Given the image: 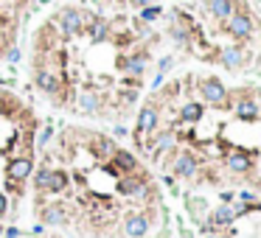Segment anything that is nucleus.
<instances>
[{"label": "nucleus", "mask_w": 261, "mask_h": 238, "mask_svg": "<svg viewBox=\"0 0 261 238\" xmlns=\"http://www.w3.org/2000/svg\"><path fill=\"white\" fill-rule=\"evenodd\" d=\"M225 31L236 42L250 40V36H253V17H250L247 12H239V8H236V12H233L230 17L225 20Z\"/></svg>", "instance_id": "f257e3e1"}, {"label": "nucleus", "mask_w": 261, "mask_h": 238, "mask_svg": "<svg viewBox=\"0 0 261 238\" xmlns=\"http://www.w3.org/2000/svg\"><path fill=\"white\" fill-rule=\"evenodd\" d=\"M85 22H87V14L82 12V8H62L59 12V31H62L68 40L71 36H79L82 31H85Z\"/></svg>", "instance_id": "f03ea898"}, {"label": "nucleus", "mask_w": 261, "mask_h": 238, "mask_svg": "<svg viewBox=\"0 0 261 238\" xmlns=\"http://www.w3.org/2000/svg\"><path fill=\"white\" fill-rule=\"evenodd\" d=\"M118 194L129 196V199H146L149 196V180L143 174H124L118 180Z\"/></svg>", "instance_id": "7ed1b4c3"}, {"label": "nucleus", "mask_w": 261, "mask_h": 238, "mask_svg": "<svg viewBox=\"0 0 261 238\" xmlns=\"http://www.w3.org/2000/svg\"><path fill=\"white\" fill-rule=\"evenodd\" d=\"M160 124V110L155 104H143V110L138 112V126H135V138H138V146H143V138L152 134Z\"/></svg>", "instance_id": "20e7f679"}, {"label": "nucleus", "mask_w": 261, "mask_h": 238, "mask_svg": "<svg viewBox=\"0 0 261 238\" xmlns=\"http://www.w3.org/2000/svg\"><path fill=\"white\" fill-rule=\"evenodd\" d=\"M171 171H174V176H180V180H194V176L199 174V157L194 152L174 154V160H171Z\"/></svg>", "instance_id": "39448f33"}, {"label": "nucleus", "mask_w": 261, "mask_h": 238, "mask_svg": "<svg viewBox=\"0 0 261 238\" xmlns=\"http://www.w3.org/2000/svg\"><path fill=\"white\" fill-rule=\"evenodd\" d=\"M199 96H202L205 104H211V106L227 104V90L219 78H202V82H199Z\"/></svg>", "instance_id": "423d86ee"}, {"label": "nucleus", "mask_w": 261, "mask_h": 238, "mask_svg": "<svg viewBox=\"0 0 261 238\" xmlns=\"http://www.w3.org/2000/svg\"><path fill=\"white\" fill-rule=\"evenodd\" d=\"M152 230V218L146 213H127L124 216V236L127 238H146Z\"/></svg>", "instance_id": "0eeeda50"}, {"label": "nucleus", "mask_w": 261, "mask_h": 238, "mask_svg": "<svg viewBox=\"0 0 261 238\" xmlns=\"http://www.w3.org/2000/svg\"><path fill=\"white\" fill-rule=\"evenodd\" d=\"M146 64H149V54L138 50V54H129V56H121L118 59V68L132 78H141L146 73Z\"/></svg>", "instance_id": "6e6552de"}, {"label": "nucleus", "mask_w": 261, "mask_h": 238, "mask_svg": "<svg viewBox=\"0 0 261 238\" xmlns=\"http://www.w3.org/2000/svg\"><path fill=\"white\" fill-rule=\"evenodd\" d=\"M37 87L45 92V96H59L62 92V82H59V73H54L51 68H37V76H34Z\"/></svg>", "instance_id": "1a4fd4ad"}, {"label": "nucleus", "mask_w": 261, "mask_h": 238, "mask_svg": "<svg viewBox=\"0 0 261 238\" xmlns=\"http://www.w3.org/2000/svg\"><path fill=\"white\" fill-rule=\"evenodd\" d=\"M219 62L227 70H239L247 64V50L241 48V45H227V48L219 50Z\"/></svg>", "instance_id": "9d476101"}, {"label": "nucleus", "mask_w": 261, "mask_h": 238, "mask_svg": "<svg viewBox=\"0 0 261 238\" xmlns=\"http://www.w3.org/2000/svg\"><path fill=\"white\" fill-rule=\"evenodd\" d=\"M31 174H34V160L31 157H15L6 166V176L12 182H26Z\"/></svg>", "instance_id": "9b49d317"}, {"label": "nucleus", "mask_w": 261, "mask_h": 238, "mask_svg": "<svg viewBox=\"0 0 261 238\" xmlns=\"http://www.w3.org/2000/svg\"><path fill=\"white\" fill-rule=\"evenodd\" d=\"M225 166H227L230 174H250V171H253V154L230 152V154H227V160H225Z\"/></svg>", "instance_id": "f8f14e48"}, {"label": "nucleus", "mask_w": 261, "mask_h": 238, "mask_svg": "<svg viewBox=\"0 0 261 238\" xmlns=\"http://www.w3.org/2000/svg\"><path fill=\"white\" fill-rule=\"evenodd\" d=\"M110 162H113L115 171H121V176H124V174H135V171H138V160H135V154L124 152V148H115V154L110 157Z\"/></svg>", "instance_id": "ddd939ff"}, {"label": "nucleus", "mask_w": 261, "mask_h": 238, "mask_svg": "<svg viewBox=\"0 0 261 238\" xmlns=\"http://www.w3.org/2000/svg\"><path fill=\"white\" fill-rule=\"evenodd\" d=\"M115 140L113 138H107V134H96V138L90 140V152L96 154V157H99V160H110V157H113L115 154Z\"/></svg>", "instance_id": "4468645a"}, {"label": "nucleus", "mask_w": 261, "mask_h": 238, "mask_svg": "<svg viewBox=\"0 0 261 238\" xmlns=\"http://www.w3.org/2000/svg\"><path fill=\"white\" fill-rule=\"evenodd\" d=\"M87 31L93 42H107L110 40V22L104 17H87Z\"/></svg>", "instance_id": "2eb2a0df"}, {"label": "nucleus", "mask_w": 261, "mask_h": 238, "mask_svg": "<svg viewBox=\"0 0 261 238\" xmlns=\"http://www.w3.org/2000/svg\"><path fill=\"white\" fill-rule=\"evenodd\" d=\"M43 224H48V227H62V224H68L65 204H48V208H43Z\"/></svg>", "instance_id": "dca6fc26"}, {"label": "nucleus", "mask_w": 261, "mask_h": 238, "mask_svg": "<svg viewBox=\"0 0 261 238\" xmlns=\"http://www.w3.org/2000/svg\"><path fill=\"white\" fill-rule=\"evenodd\" d=\"M205 6H208V12H211L216 20H227V17L236 12V0H208Z\"/></svg>", "instance_id": "f3484780"}, {"label": "nucleus", "mask_w": 261, "mask_h": 238, "mask_svg": "<svg viewBox=\"0 0 261 238\" xmlns=\"http://www.w3.org/2000/svg\"><path fill=\"white\" fill-rule=\"evenodd\" d=\"M79 110L87 115H99L101 112V96L99 92H82L79 96Z\"/></svg>", "instance_id": "a211bd4d"}, {"label": "nucleus", "mask_w": 261, "mask_h": 238, "mask_svg": "<svg viewBox=\"0 0 261 238\" xmlns=\"http://www.w3.org/2000/svg\"><path fill=\"white\" fill-rule=\"evenodd\" d=\"M202 115H205V106L199 104V101H188V104H183V110H180V120H185V124H197Z\"/></svg>", "instance_id": "6ab92c4d"}, {"label": "nucleus", "mask_w": 261, "mask_h": 238, "mask_svg": "<svg viewBox=\"0 0 261 238\" xmlns=\"http://www.w3.org/2000/svg\"><path fill=\"white\" fill-rule=\"evenodd\" d=\"M236 118L255 120V118H258V104H255L253 98H241L239 104H236Z\"/></svg>", "instance_id": "aec40b11"}, {"label": "nucleus", "mask_w": 261, "mask_h": 238, "mask_svg": "<svg viewBox=\"0 0 261 238\" xmlns=\"http://www.w3.org/2000/svg\"><path fill=\"white\" fill-rule=\"evenodd\" d=\"M68 174H65V171H59V168H54V171H51V182H48V190L51 194H62L65 188H68Z\"/></svg>", "instance_id": "412c9836"}, {"label": "nucleus", "mask_w": 261, "mask_h": 238, "mask_svg": "<svg viewBox=\"0 0 261 238\" xmlns=\"http://www.w3.org/2000/svg\"><path fill=\"white\" fill-rule=\"evenodd\" d=\"M205 208H208V202L205 199H197V196H188V213L194 222H199V218H205Z\"/></svg>", "instance_id": "4be33fe9"}, {"label": "nucleus", "mask_w": 261, "mask_h": 238, "mask_svg": "<svg viewBox=\"0 0 261 238\" xmlns=\"http://www.w3.org/2000/svg\"><path fill=\"white\" fill-rule=\"evenodd\" d=\"M169 36L177 42V45H180V48H188V28H185V26H177V22H171Z\"/></svg>", "instance_id": "5701e85b"}, {"label": "nucleus", "mask_w": 261, "mask_h": 238, "mask_svg": "<svg viewBox=\"0 0 261 238\" xmlns=\"http://www.w3.org/2000/svg\"><path fill=\"white\" fill-rule=\"evenodd\" d=\"M51 171H54V168H48V166H43V168H37V171H34V188L37 190H48Z\"/></svg>", "instance_id": "b1692460"}, {"label": "nucleus", "mask_w": 261, "mask_h": 238, "mask_svg": "<svg viewBox=\"0 0 261 238\" xmlns=\"http://www.w3.org/2000/svg\"><path fill=\"white\" fill-rule=\"evenodd\" d=\"M160 14H163L160 6H146V8H141V22H155Z\"/></svg>", "instance_id": "393cba45"}, {"label": "nucleus", "mask_w": 261, "mask_h": 238, "mask_svg": "<svg viewBox=\"0 0 261 238\" xmlns=\"http://www.w3.org/2000/svg\"><path fill=\"white\" fill-rule=\"evenodd\" d=\"M51 138H54V126H45L43 134H40V140H37V146H48Z\"/></svg>", "instance_id": "a878e982"}, {"label": "nucleus", "mask_w": 261, "mask_h": 238, "mask_svg": "<svg viewBox=\"0 0 261 238\" xmlns=\"http://www.w3.org/2000/svg\"><path fill=\"white\" fill-rule=\"evenodd\" d=\"M171 68H174V56H163L160 62H157V73H166Z\"/></svg>", "instance_id": "bb28decb"}, {"label": "nucleus", "mask_w": 261, "mask_h": 238, "mask_svg": "<svg viewBox=\"0 0 261 238\" xmlns=\"http://www.w3.org/2000/svg\"><path fill=\"white\" fill-rule=\"evenodd\" d=\"M253 199H255L253 190H239V202H241V204H250Z\"/></svg>", "instance_id": "cd10ccee"}, {"label": "nucleus", "mask_w": 261, "mask_h": 238, "mask_svg": "<svg viewBox=\"0 0 261 238\" xmlns=\"http://www.w3.org/2000/svg\"><path fill=\"white\" fill-rule=\"evenodd\" d=\"M135 8H146V6H155V0H129Z\"/></svg>", "instance_id": "c85d7f7f"}, {"label": "nucleus", "mask_w": 261, "mask_h": 238, "mask_svg": "<svg viewBox=\"0 0 261 238\" xmlns=\"http://www.w3.org/2000/svg\"><path fill=\"white\" fill-rule=\"evenodd\" d=\"M113 134H115V138H124V134H127V126H124V124H115L113 126Z\"/></svg>", "instance_id": "c756f323"}, {"label": "nucleus", "mask_w": 261, "mask_h": 238, "mask_svg": "<svg viewBox=\"0 0 261 238\" xmlns=\"http://www.w3.org/2000/svg\"><path fill=\"white\" fill-rule=\"evenodd\" d=\"M163 78H166V73H157L155 82H152V90H160V87H163Z\"/></svg>", "instance_id": "7c9ffc66"}, {"label": "nucleus", "mask_w": 261, "mask_h": 238, "mask_svg": "<svg viewBox=\"0 0 261 238\" xmlns=\"http://www.w3.org/2000/svg\"><path fill=\"white\" fill-rule=\"evenodd\" d=\"M9 62H20V50H17V48L9 50Z\"/></svg>", "instance_id": "2f4dec72"}, {"label": "nucleus", "mask_w": 261, "mask_h": 238, "mask_svg": "<svg viewBox=\"0 0 261 238\" xmlns=\"http://www.w3.org/2000/svg\"><path fill=\"white\" fill-rule=\"evenodd\" d=\"M31 236H37V238H40V236H45V224H37L34 230H31Z\"/></svg>", "instance_id": "473e14b6"}, {"label": "nucleus", "mask_w": 261, "mask_h": 238, "mask_svg": "<svg viewBox=\"0 0 261 238\" xmlns=\"http://www.w3.org/2000/svg\"><path fill=\"white\" fill-rule=\"evenodd\" d=\"M6 238H20V230H17V227H9V230H6Z\"/></svg>", "instance_id": "72a5a7b5"}, {"label": "nucleus", "mask_w": 261, "mask_h": 238, "mask_svg": "<svg viewBox=\"0 0 261 238\" xmlns=\"http://www.w3.org/2000/svg\"><path fill=\"white\" fill-rule=\"evenodd\" d=\"M6 208H9V202H6V196L0 194V213H6Z\"/></svg>", "instance_id": "f704fd0d"}, {"label": "nucleus", "mask_w": 261, "mask_h": 238, "mask_svg": "<svg viewBox=\"0 0 261 238\" xmlns=\"http://www.w3.org/2000/svg\"><path fill=\"white\" fill-rule=\"evenodd\" d=\"M230 199H233V194H230V190H222V202L227 204V202H230Z\"/></svg>", "instance_id": "c9c22d12"}, {"label": "nucleus", "mask_w": 261, "mask_h": 238, "mask_svg": "<svg viewBox=\"0 0 261 238\" xmlns=\"http://www.w3.org/2000/svg\"><path fill=\"white\" fill-rule=\"evenodd\" d=\"M43 3H51V0H43Z\"/></svg>", "instance_id": "e433bc0d"}]
</instances>
